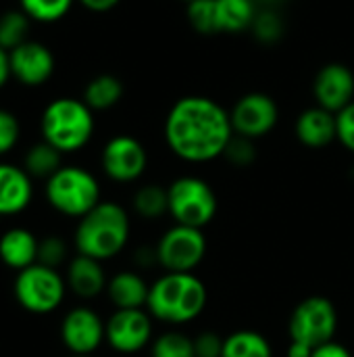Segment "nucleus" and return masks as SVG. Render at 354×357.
I'll return each instance as SVG.
<instances>
[{
	"instance_id": "nucleus-43",
	"label": "nucleus",
	"mask_w": 354,
	"mask_h": 357,
	"mask_svg": "<svg viewBox=\"0 0 354 357\" xmlns=\"http://www.w3.org/2000/svg\"><path fill=\"white\" fill-rule=\"evenodd\" d=\"M184 2H190V0H184Z\"/></svg>"
},
{
	"instance_id": "nucleus-35",
	"label": "nucleus",
	"mask_w": 354,
	"mask_h": 357,
	"mask_svg": "<svg viewBox=\"0 0 354 357\" xmlns=\"http://www.w3.org/2000/svg\"><path fill=\"white\" fill-rule=\"evenodd\" d=\"M225 337H219L213 331H204L194 337V354L196 357H221Z\"/></svg>"
},
{
	"instance_id": "nucleus-3",
	"label": "nucleus",
	"mask_w": 354,
	"mask_h": 357,
	"mask_svg": "<svg viewBox=\"0 0 354 357\" xmlns=\"http://www.w3.org/2000/svg\"><path fill=\"white\" fill-rule=\"evenodd\" d=\"M131 224L129 213L115 201H100L90 213H86L75 228L73 245L77 253L108 261L117 257L129 243Z\"/></svg>"
},
{
	"instance_id": "nucleus-20",
	"label": "nucleus",
	"mask_w": 354,
	"mask_h": 357,
	"mask_svg": "<svg viewBox=\"0 0 354 357\" xmlns=\"http://www.w3.org/2000/svg\"><path fill=\"white\" fill-rule=\"evenodd\" d=\"M38 245L40 238L27 228H8L0 236V261L21 272L33 264H38Z\"/></svg>"
},
{
	"instance_id": "nucleus-8",
	"label": "nucleus",
	"mask_w": 354,
	"mask_h": 357,
	"mask_svg": "<svg viewBox=\"0 0 354 357\" xmlns=\"http://www.w3.org/2000/svg\"><path fill=\"white\" fill-rule=\"evenodd\" d=\"M338 333V310L321 295L303 299L290 314L288 335L290 341L305 343L309 347H319L336 339Z\"/></svg>"
},
{
	"instance_id": "nucleus-28",
	"label": "nucleus",
	"mask_w": 354,
	"mask_h": 357,
	"mask_svg": "<svg viewBox=\"0 0 354 357\" xmlns=\"http://www.w3.org/2000/svg\"><path fill=\"white\" fill-rule=\"evenodd\" d=\"M150 357H196L194 339L179 331H167L150 343Z\"/></svg>"
},
{
	"instance_id": "nucleus-7",
	"label": "nucleus",
	"mask_w": 354,
	"mask_h": 357,
	"mask_svg": "<svg viewBox=\"0 0 354 357\" xmlns=\"http://www.w3.org/2000/svg\"><path fill=\"white\" fill-rule=\"evenodd\" d=\"M67 280L65 276L48 266L33 264L15 276L13 293L17 303L35 316H46L56 312L67 297Z\"/></svg>"
},
{
	"instance_id": "nucleus-39",
	"label": "nucleus",
	"mask_w": 354,
	"mask_h": 357,
	"mask_svg": "<svg viewBox=\"0 0 354 357\" xmlns=\"http://www.w3.org/2000/svg\"><path fill=\"white\" fill-rule=\"evenodd\" d=\"M10 77L13 75H10V59H8V52L4 48H0V88H4Z\"/></svg>"
},
{
	"instance_id": "nucleus-38",
	"label": "nucleus",
	"mask_w": 354,
	"mask_h": 357,
	"mask_svg": "<svg viewBox=\"0 0 354 357\" xmlns=\"http://www.w3.org/2000/svg\"><path fill=\"white\" fill-rule=\"evenodd\" d=\"M121 0H79L81 6H86L92 13H106L111 8H115Z\"/></svg>"
},
{
	"instance_id": "nucleus-18",
	"label": "nucleus",
	"mask_w": 354,
	"mask_h": 357,
	"mask_svg": "<svg viewBox=\"0 0 354 357\" xmlns=\"http://www.w3.org/2000/svg\"><path fill=\"white\" fill-rule=\"evenodd\" d=\"M294 134L298 142L309 149H325L334 140H338L336 115L315 105L298 115L294 123Z\"/></svg>"
},
{
	"instance_id": "nucleus-33",
	"label": "nucleus",
	"mask_w": 354,
	"mask_h": 357,
	"mask_svg": "<svg viewBox=\"0 0 354 357\" xmlns=\"http://www.w3.org/2000/svg\"><path fill=\"white\" fill-rule=\"evenodd\" d=\"M21 138V126L13 111L0 107V157L8 155Z\"/></svg>"
},
{
	"instance_id": "nucleus-23",
	"label": "nucleus",
	"mask_w": 354,
	"mask_h": 357,
	"mask_svg": "<svg viewBox=\"0 0 354 357\" xmlns=\"http://www.w3.org/2000/svg\"><path fill=\"white\" fill-rule=\"evenodd\" d=\"M255 0H217V25L219 33H240L252 27L257 17Z\"/></svg>"
},
{
	"instance_id": "nucleus-26",
	"label": "nucleus",
	"mask_w": 354,
	"mask_h": 357,
	"mask_svg": "<svg viewBox=\"0 0 354 357\" xmlns=\"http://www.w3.org/2000/svg\"><path fill=\"white\" fill-rule=\"evenodd\" d=\"M31 19L21 8H10L0 15V48L6 52L15 50L29 40Z\"/></svg>"
},
{
	"instance_id": "nucleus-14",
	"label": "nucleus",
	"mask_w": 354,
	"mask_h": 357,
	"mask_svg": "<svg viewBox=\"0 0 354 357\" xmlns=\"http://www.w3.org/2000/svg\"><path fill=\"white\" fill-rule=\"evenodd\" d=\"M10 75L21 86L38 88L44 86L54 73V54L50 48L38 40H27L8 52Z\"/></svg>"
},
{
	"instance_id": "nucleus-11",
	"label": "nucleus",
	"mask_w": 354,
	"mask_h": 357,
	"mask_svg": "<svg viewBox=\"0 0 354 357\" xmlns=\"http://www.w3.org/2000/svg\"><path fill=\"white\" fill-rule=\"evenodd\" d=\"M100 165L108 180L119 184H129L142 178L148 165V153L144 144L127 134L113 136L102 153H100Z\"/></svg>"
},
{
	"instance_id": "nucleus-2",
	"label": "nucleus",
	"mask_w": 354,
	"mask_h": 357,
	"mask_svg": "<svg viewBox=\"0 0 354 357\" xmlns=\"http://www.w3.org/2000/svg\"><path fill=\"white\" fill-rule=\"evenodd\" d=\"M207 301V284L194 272H167L150 284L146 310L156 322L184 326L202 316Z\"/></svg>"
},
{
	"instance_id": "nucleus-6",
	"label": "nucleus",
	"mask_w": 354,
	"mask_h": 357,
	"mask_svg": "<svg viewBox=\"0 0 354 357\" xmlns=\"http://www.w3.org/2000/svg\"><path fill=\"white\" fill-rule=\"evenodd\" d=\"M169 215L179 226L204 230L217 215L219 201L213 186L198 176H182L167 186Z\"/></svg>"
},
{
	"instance_id": "nucleus-1",
	"label": "nucleus",
	"mask_w": 354,
	"mask_h": 357,
	"mask_svg": "<svg viewBox=\"0 0 354 357\" xmlns=\"http://www.w3.org/2000/svg\"><path fill=\"white\" fill-rule=\"evenodd\" d=\"M232 136L230 111L207 96L179 98L165 119L167 146L188 163H209L223 157Z\"/></svg>"
},
{
	"instance_id": "nucleus-32",
	"label": "nucleus",
	"mask_w": 354,
	"mask_h": 357,
	"mask_svg": "<svg viewBox=\"0 0 354 357\" xmlns=\"http://www.w3.org/2000/svg\"><path fill=\"white\" fill-rule=\"evenodd\" d=\"M223 157H225L232 165H236V167H248V165H252L255 159H257L255 140L234 134L232 140L227 142L225 151H223Z\"/></svg>"
},
{
	"instance_id": "nucleus-29",
	"label": "nucleus",
	"mask_w": 354,
	"mask_h": 357,
	"mask_svg": "<svg viewBox=\"0 0 354 357\" xmlns=\"http://www.w3.org/2000/svg\"><path fill=\"white\" fill-rule=\"evenodd\" d=\"M75 0H19V8L38 23H56L73 6Z\"/></svg>"
},
{
	"instance_id": "nucleus-9",
	"label": "nucleus",
	"mask_w": 354,
	"mask_h": 357,
	"mask_svg": "<svg viewBox=\"0 0 354 357\" xmlns=\"http://www.w3.org/2000/svg\"><path fill=\"white\" fill-rule=\"evenodd\" d=\"M156 259L165 272H194L207 255V236L200 228L171 226L156 243Z\"/></svg>"
},
{
	"instance_id": "nucleus-16",
	"label": "nucleus",
	"mask_w": 354,
	"mask_h": 357,
	"mask_svg": "<svg viewBox=\"0 0 354 357\" xmlns=\"http://www.w3.org/2000/svg\"><path fill=\"white\" fill-rule=\"evenodd\" d=\"M65 280H67V289L79 299H96L102 293H106V284H108L102 261L81 253L69 259Z\"/></svg>"
},
{
	"instance_id": "nucleus-21",
	"label": "nucleus",
	"mask_w": 354,
	"mask_h": 357,
	"mask_svg": "<svg viewBox=\"0 0 354 357\" xmlns=\"http://www.w3.org/2000/svg\"><path fill=\"white\" fill-rule=\"evenodd\" d=\"M123 98V84L117 75L113 73H100L94 75L86 88L81 100L92 109V111H108L113 109L119 100Z\"/></svg>"
},
{
	"instance_id": "nucleus-37",
	"label": "nucleus",
	"mask_w": 354,
	"mask_h": 357,
	"mask_svg": "<svg viewBox=\"0 0 354 357\" xmlns=\"http://www.w3.org/2000/svg\"><path fill=\"white\" fill-rule=\"evenodd\" d=\"M134 261H136V266H140L142 270L152 268L154 264H159V259H156V249H152V247H140V249L136 251V255H134Z\"/></svg>"
},
{
	"instance_id": "nucleus-10",
	"label": "nucleus",
	"mask_w": 354,
	"mask_h": 357,
	"mask_svg": "<svg viewBox=\"0 0 354 357\" xmlns=\"http://www.w3.org/2000/svg\"><path fill=\"white\" fill-rule=\"evenodd\" d=\"M152 322L148 310H115L106 320V345L123 356L140 354L154 341Z\"/></svg>"
},
{
	"instance_id": "nucleus-42",
	"label": "nucleus",
	"mask_w": 354,
	"mask_h": 357,
	"mask_svg": "<svg viewBox=\"0 0 354 357\" xmlns=\"http://www.w3.org/2000/svg\"><path fill=\"white\" fill-rule=\"evenodd\" d=\"M69 357H94V356H71V354H69Z\"/></svg>"
},
{
	"instance_id": "nucleus-31",
	"label": "nucleus",
	"mask_w": 354,
	"mask_h": 357,
	"mask_svg": "<svg viewBox=\"0 0 354 357\" xmlns=\"http://www.w3.org/2000/svg\"><path fill=\"white\" fill-rule=\"evenodd\" d=\"M67 257H69V249H67V243L61 236L50 234V236L40 238V245H38V264L58 270V266H63L67 261Z\"/></svg>"
},
{
	"instance_id": "nucleus-36",
	"label": "nucleus",
	"mask_w": 354,
	"mask_h": 357,
	"mask_svg": "<svg viewBox=\"0 0 354 357\" xmlns=\"http://www.w3.org/2000/svg\"><path fill=\"white\" fill-rule=\"evenodd\" d=\"M311 357H353V354L348 351L346 345H342V343H338V341H330V343H325V345L315 347Z\"/></svg>"
},
{
	"instance_id": "nucleus-12",
	"label": "nucleus",
	"mask_w": 354,
	"mask_h": 357,
	"mask_svg": "<svg viewBox=\"0 0 354 357\" xmlns=\"http://www.w3.org/2000/svg\"><path fill=\"white\" fill-rule=\"evenodd\" d=\"M61 341L71 356H94L106 343V320L92 307H73L61 320Z\"/></svg>"
},
{
	"instance_id": "nucleus-17",
	"label": "nucleus",
	"mask_w": 354,
	"mask_h": 357,
	"mask_svg": "<svg viewBox=\"0 0 354 357\" xmlns=\"http://www.w3.org/2000/svg\"><path fill=\"white\" fill-rule=\"evenodd\" d=\"M33 199V180L21 165L0 163V218L23 213Z\"/></svg>"
},
{
	"instance_id": "nucleus-34",
	"label": "nucleus",
	"mask_w": 354,
	"mask_h": 357,
	"mask_svg": "<svg viewBox=\"0 0 354 357\" xmlns=\"http://www.w3.org/2000/svg\"><path fill=\"white\" fill-rule=\"evenodd\" d=\"M336 130H338V142L346 151L354 153V100L340 113H336Z\"/></svg>"
},
{
	"instance_id": "nucleus-4",
	"label": "nucleus",
	"mask_w": 354,
	"mask_h": 357,
	"mask_svg": "<svg viewBox=\"0 0 354 357\" xmlns=\"http://www.w3.org/2000/svg\"><path fill=\"white\" fill-rule=\"evenodd\" d=\"M94 111L79 98L61 96L46 105L40 119L42 140L63 155L81 151L94 136Z\"/></svg>"
},
{
	"instance_id": "nucleus-30",
	"label": "nucleus",
	"mask_w": 354,
	"mask_h": 357,
	"mask_svg": "<svg viewBox=\"0 0 354 357\" xmlns=\"http://www.w3.org/2000/svg\"><path fill=\"white\" fill-rule=\"evenodd\" d=\"M252 33L259 42L263 44H275L282 36H284V19L280 17L277 10L273 8H263L257 13L255 21H252Z\"/></svg>"
},
{
	"instance_id": "nucleus-40",
	"label": "nucleus",
	"mask_w": 354,
	"mask_h": 357,
	"mask_svg": "<svg viewBox=\"0 0 354 357\" xmlns=\"http://www.w3.org/2000/svg\"><path fill=\"white\" fill-rule=\"evenodd\" d=\"M311 356H313V347H309V345H305V343L290 341L288 357H311Z\"/></svg>"
},
{
	"instance_id": "nucleus-25",
	"label": "nucleus",
	"mask_w": 354,
	"mask_h": 357,
	"mask_svg": "<svg viewBox=\"0 0 354 357\" xmlns=\"http://www.w3.org/2000/svg\"><path fill=\"white\" fill-rule=\"evenodd\" d=\"M134 211L144 220H156L169 213V195L161 184H144L136 190L131 199Z\"/></svg>"
},
{
	"instance_id": "nucleus-22",
	"label": "nucleus",
	"mask_w": 354,
	"mask_h": 357,
	"mask_svg": "<svg viewBox=\"0 0 354 357\" xmlns=\"http://www.w3.org/2000/svg\"><path fill=\"white\" fill-rule=\"evenodd\" d=\"M31 180H48L52 178L61 167H63V153L48 144L46 140H40L27 149L23 155V165H21Z\"/></svg>"
},
{
	"instance_id": "nucleus-5",
	"label": "nucleus",
	"mask_w": 354,
	"mask_h": 357,
	"mask_svg": "<svg viewBox=\"0 0 354 357\" xmlns=\"http://www.w3.org/2000/svg\"><path fill=\"white\" fill-rule=\"evenodd\" d=\"M46 201L48 205L73 220H81L100 201V182L92 172L79 165H63L52 178L46 180Z\"/></svg>"
},
{
	"instance_id": "nucleus-24",
	"label": "nucleus",
	"mask_w": 354,
	"mask_h": 357,
	"mask_svg": "<svg viewBox=\"0 0 354 357\" xmlns=\"http://www.w3.org/2000/svg\"><path fill=\"white\" fill-rule=\"evenodd\" d=\"M221 357H273V347L257 331H236L225 337Z\"/></svg>"
},
{
	"instance_id": "nucleus-13",
	"label": "nucleus",
	"mask_w": 354,
	"mask_h": 357,
	"mask_svg": "<svg viewBox=\"0 0 354 357\" xmlns=\"http://www.w3.org/2000/svg\"><path fill=\"white\" fill-rule=\"evenodd\" d=\"M234 134L257 140L267 136L280 119L277 102L265 92H248L236 100L230 111Z\"/></svg>"
},
{
	"instance_id": "nucleus-19",
	"label": "nucleus",
	"mask_w": 354,
	"mask_h": 357,
	"mask_svg": "<svg viewBox=\"0 0 354 357\" xmlns=\"http://www.w3.org/2000/svg\"><path fill=\"white\" fill-rule=\"evenodd\" d=\"M150 284L134 270L117 272L108 278L106 297L115 310H146Z\"/></svg>"
},
{
	"instance_id": "nucleus-41",
	"label": "nucleus",
	"mask_w": 354,
	"mask_h": 357,
	"mask_svg": "<svg viewBox=\"0 0 354 357\" xmlns=\"http://www.w3.org/2000/svg\"><path fill=\"white\" fill-rule=\"evenodd\" d=\"M265 4H275V2H280V0H263Z\"/></svg>"
},
{
	"instance_id": "nucleus-15",
	"label": "nucleus",
	"mask_w": 354,
	"mask_h": 357,
	"mask_svg": "<svg viewBox=\"0 0 354 357\" xmlns=\"http://www.w3.org/2000/svg\"><path fill=\"white\" fill-rule=\"evenodd\" d=\"M313 96L317 107L340 113L354 100V73L351 67L342 63H328L323 65L313 82Z\"/></svg>"
},
{
	"instance_id": "nucleus-27",
	"label": "nucleus",
	"mask_w": 354,
	"mask_h": 357,
	"mask_svg": "<svg viewBox=\"0 0 354 357\" xmlns=\"http://www.w3.org/2000/svg\"><path fill=\"white\" fill-rule=\"evenodd\" d=\"M186 17L190 27L200 36L219 33L217 25V0H190L186 2Z\"/></svg>"
}]
</instances>
